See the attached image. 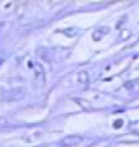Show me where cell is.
<instances>
[{
  "instance_id": "obj_2",
  "label": "cell",
  "mask_w": 139,
  "mask_h": 147,
  "mask_svg": "<svg viewBox=\"0 0 139 147\" xmlns=\"http://www.w3.org/2000/svg\"><path fill=\"white\" fill-rule=\"evenodd\" d=\"M78 81L81 83H88V73L82 70V72L78 73Z\"/></svg>"
},
{
  "instance_id": "obj_1",
  "label": "cell",
  "mask_w": 139,
  "mask_h": 147,
  "mask_svg": "<svg viewBox=\"0 0 139 147\" xmlns=\"http://www.w3.org/2000/svg\"><path fill=\"white\" fill-rule=\"evenodd\" d=\"M81 141H82L81 136L72 134V136H68V137L63 138V140L60 141V145L61 146H74V145H78Z\"/></svg>"
},
{
  "instance_id": "obj_3",
  "label": "cell",
  "mask_w": 139,
  "mask_h": 147,
  "mask_svg": "<svg viewBox=\"0 0 139 147\" xmlns=\"http://www.w3.org/2000/svg\"><path fill=\"white\" fill-rule=\"evenodd\" d=\"M23 96H24L23 90H14V91H12V94H10V97H13V98H21Z\"/></svg>"
}]
</instances>
